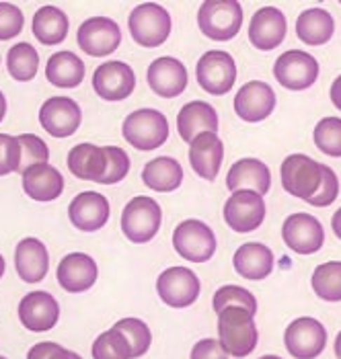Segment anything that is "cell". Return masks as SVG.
<instances>
[{"label": "cell", "mask_w": 341, "mask_h": 359, "mask_svg": "<svg viewBox=\"0 0 341 359\" xmlns=\"http://www.w3.org/2000/svg\"><path fill=\"white\" fill-rule=\"evenodd\" d=\"M68 168L81 181L115 185L128 175L130 156L117 146L79 144L68 152Z\"/></svg>", "instance_id": "1"}, {"label": "cell", "mask_w": 341, "mask_h": 359, "mask_svg": "<svg viewBox=\"0 0 341 359\" xmlns=\"http://www.w3.org/2000/svg\"><path fill=\"white\" fill-rule=\"evenodd\" d=\"M218 337L228 355H234L236 359L251 355L259 339L255 314L239 306L225 308L218 312Z\"/></svg>", "instance_id": "2"}, {"label": "cell", "mask_w": 341, "mask_h": 359, "mask_svg": "<svg viewBox=\"0 0 341 359\" xmlns=\"http://www.w3.org/2000/svg\"><path fill=\"white\" fill-rule=\"evenodd\" d=\"M161 222H163V212L159 201H154V197L136 195L126 203L121 212V230L126 238L136 245L150 243L161 230Z\"/></svg>", "instance_id": "3"}, {"label": "cell", "mask_w": 341, "mask_h": 359, "mask_svg": "<svg viewBox=\"0 0 341 359\" xmlns=\"http://www.w3.org/2000/svg\"><path fill=\"white\" fill-rule=\"evenodd\" d=\"M123 138L136 150H154L169 140V121L156 109H138L130 113L121 126Z\"/></svg>", "instance_id": "4"}, {"label": "cell", "mask_w": 341, "mask_h": 359, "mask_svg": "<svg viewBox=\"0 0 341 359\" xmlns=\"http://www.w3.org/2000/svg\"><path fill=\"white\" fill-rule=\"evenodd\" d=\"M198 25L214 41H228L243 27V6L236 0H206L199 6Z\"/></svg>", "instance_id": "5"}, {"label": "cell", "mask_w": 341, "mask_h": 359, "mask_svg": "<svg viewBox=\"0 0 341 359\" xmlns=\"http://www.w3.org/2000/svg\"><path fill=\"white\" fill-rule=\"evenodd\" d=\"M128 27L134 41L140 48H159L169 39L173 21H170L169 13L161 4L144 2L132 11L128 19Z\"/></svg>", "instance_id": "6"}, {"label": "cell", "mask_w": 341, "mask_h": 359, "mask_svg": "<svg viewBox=\"0 0 341 359\" xmlns=\"http://www.w3.org/2000/svg\"><path fill=\"white\" fill-rule=\"evenodd\" d=\"M323 166L307 154H290L282 163V185L290 195L309 201L323 183Z\"/></svg>", "instance_id": "7"}, {"label": "cell", "mask_w": 341, "mask_h": 359, "mask_svg": "<svg viewBox=\"0 0 341 359\" xmlns=\"http://www.w3.org/2000/svg\"><path fill=\"white\" fill-rule=\"evenodd\" d=\"M173 247L192 263H206L216 252V236L201 220H183L173 232Z\"/></svg>", "instance_id": "8"}, {"label": "cell", "mask_w": 341, "mask_h": 359, "mask_svg": "<svg viewBox=\"0 0 341 359\" xmlns=\"http://www.w3.org/2000/svg\"><path fill=\"white\" fill-rule=\"evenodd\" d=\"M284 343L294 359H314L327 345V331L316 318L302 316L290 323L284 332Z\"/></svg>", "instance_id": "9"}, {"label": "cell", "mask_w": 341, "mask_h": 359, "mask_svg": "<svg viewBox=\"0 0 341 359\" xmlns=\"http://www.w3.org/2000/svg\"><path fill=\"white\" fill-rule=\"evenodd\" d=\"M274 76L288 90H305L319 79V62L302 50H290L276 60Z\"/></svg>", "instance_id": "10"}, {"label": "cell", "mask_w": 341, "mask_h": 359, "mask_svg": "<svg viewBox=\"0 0 341 359\" xmlns=\"http://www.w3.org/2000/svg\"><path fill=\"white\" fill-rule=\"evenodd\" d=\"M198 83L199 86L210 93V95H227L234 86L236 81V64L234 57L222 52V50H212L199 57L198 62Z\"/></svg>", "instance_id": "11"}, {"label": "cell", "mask_w": 341, "mask_h": 359, "mask_svg": "<svg viewBox=\"0 0 341 359\" xmlns=\"http://www.w3.org/2000/svg\"><path fill=\"white\" fill-rule=\"evenodd\" d=\"M79 48L93 57L114 54L121 43L119 25L109 17H91L79 27L76 33Z\"/></svg>", "instance_id": "12"}, {"label": "cell", "mask_w": 341, "mask_h": 359, "mask_svg": "<svg viewBox=\"0 0 341 359\" xmlns=\"http://www.w3.org/2000/svg\"><path fill=\"white\" fill-rule=\"evenodd\" d=\"M156 292L170 308H187L198 300L199 279L187 267H169L156 279Z\"/></svg>", "instance_id": "13"}, {"label": "cell", "mask_w": 341, "mask_h": 359, "mask_svg": "<svg viewBox=\"0 0 341 359\" xmlns=\"http://www.w3.org/2000/svg\"><path fill=\"white\" fill-rule=\"evenodd\" d=\"M83 121V111L70 97H52L39 109L41 128L54 138L72 136Z\"/></svg>", "instance_id": "14"}, {"label": "cell", "mask_w": 341, "mask_h": 359, "mask_svg": "<svg viewBox=\"0 0 341 359\" xmlns=\"http://www.w3.org/2000/svg\"><path fill=\"white\" fill-rule=\"evenodd\" d=\"M93 88L105 101H123L136 88V74L126 62L112 60L95 70Z\"/></svg>", "instance_id": "15"}, {"label": "cell", "mask_w": 341, "mask_h": 359, "mask_svg": "<svg viewBox=\"0 0 341 359\" xmlns=\"http://www.w3.org/2000/svg\"><path fill=\"white\" fill-rule=\"evenodd\" d=\"M225 220L234 232H253L265 220L263 195L253 191H234L225 203Z\"/></svg>", "instance_id": "16"}, {"label": "cell", "mask_w": 341, "mask_h": 359, "mask_svg": "<svg viewBox=\"0 0 341 359\" xmlns=\"http://www.w3.org/2000/svg\"><path fill=\"white\" fill-rule=\"evenodd\" d=\"M282 238L294 252L313 255L325 243V230L314 216L298 212L286 218L282 226Z\"/></svg>", "instance_id": "17"}, {"label": "cell", "mask_w": 341, "mask_h": 359, "mask_svg": "<svg viewBox=\"0 0 341 359\" xmlns=\"http://www.w3.org/2000/svg\"><path fill=\"white\" fill-rule=\"evenodd\" d=\"M148 84L154 90V95L163 97V99H175L179 97L185 88H187V68L181 60L163 55L159 60H154L148 66Z\"/></svg>", "instance_id": "18"}, {"label": "cell", "mask_w": 341, "mask_h": 359, "mask_svg": "<svg viewBox=\"0 0 341 359\" xmlns=\"http://www.w3.org/2000/svg\"><path fill=\"white\" fill-rule=\"evenodd\" d=\"M276 109V93L267 83L251 81L243 84L234 97V111L243 121L255 123L269 117Z\"/></svg>", "instance_id": "19"}, {"label": "cell", "mask_w": 341, "mask_h": 359, "mask_svg": "<svg viewBox=\"0 0 341 359\" xmlns=\"http://www.w3.org/2000/svg\"><path fill=\"white\" fill-rule=\"evenodd\" d=\"M286 31H288V21L284 13L278 11L276 6H263L251 19L249 41L259 52H272L284 41Z\"/></svg>", "instance_id": "20"}, {"label": "cell", "mask_w": 341, "mask_h": 359, "mask_svg": "<svg viewBox=\"0 0 341 359\" xmlns=\"http://www.w3.org/2000/svg\"><path fill=\"white\" fill-rule=\"evenodd\" d=\"M19 318L29 331H50L60 318V306L50 292H29L19 304Z\"/></svg>", "instance_id": "21"}, {"label": "cell", "mask_w": 341, "mask_h": 359, "mask_svg": "<svg viewBox=\"0 0 341 359\" xmlns=\"http://www.w3.org/2000/svg\"><path fill=\"white\" fill-rule=\"evenodd\" d=\"M68 218L74 228L83 232H95L109 220V201L105 195L97 191H83L70 201Z\"/></svg>", "instance_id": "22"}, {"label": "cell", "mask_w": 341, "mask_h": 359, "mask_svg": "<svg viewBox=\"0 0 341 359\" xmlns=\"http://www.w3.org/2000/svg\"><path fill=\"white\" fill-rule=\"evenodd\" d=\"M99 276L97 263L93 257H88L85 252H70L66 255L60 265H58V283L70 292V294H81L86 292L88 287L95 285Z\"/></svg>", "instance_id": "23"}, {"label": "cell", "mask_w": 341, "mask_h": 359, "mask_svg": "<svg viewBox=\"0 0 341 359\" xmlns=\"http://www.w3.org/2000/svg\"><path fill=\"white\" fill-rule=\"evenodd\" d=\"M227 187L234 191H253L265 195L272 187L269 166L257 158H241L230 166L227 175Z\"/></svg>", "instance_id": "24"}, {"label": "cell", "mask_w": 341, "mask_h": 359, "mask_svg": "<svg viewBox=\"0 0 341 359\" xmlns=\"http://www.w3.org/2000/svg\"><path fill=\"white\" fill-rule=\"evenodd\" d=\"M177 130L183 142L192 144L201 134H216L218 130V113L206 101H192L183 105L177 115Z\"/></svg>", "instance_id": "25"}, {"label": "cell", "mask_w": 341, "mask_h": 359, "mask_svg": "<svg viewBox=\"0 0 341 359\" xmlns=\"http://www.w3.org/2000/svg\"><path fill=\"white\" fill-rule=\"evenodd\" d=\"M222 158H225L222 140L218 138L216 134H212V132L201 134L189 144L192 168L206 181H214L218 177L220 166H222Z\"/></svg>", "instance_id": "26"}, {"label": "cell", "mask_w": 341, "mask_h": 359, "mask_svg": "<svg viewBox=\"0 0 341 359\" xmlns=\"http://www.w3.org/2000/svg\"><path fill=\"white\" fill-rule=\"evenodd\" d=\"M15 265L17 273L27 283H39L48 276L50 269V255L46 245L39 238H23L15 250Z\"/></svg>", "instance_id": "27"}, {"label": "cell", "mask_w": 341, "mask_h": 359, "mask_svg": "<svg viewBox=\"0 0 341 359\" xmlns=\"http://www.w3.org/2000/svg\"><path fill=\"white\" fill-rule=\"evenodd\" d=\"M232 263L239 276L259 281L274 271V252L261 243H245L236 249Z\"/></svg>", "instance_id": "28"}, {"label": "cell", "mask_w": 341, "mask_h": 359, "mask_svg": "<svg viewBox=\"0 0 341 359\" xmlns=\"http://www.w3.org/2000/svg\"><path fill=\"white\" fill-rule=\"evenodd\" d=\"M23 191L35 201H54L64 191V177L52 165L31 166L23 172Z\"/></svg>", "instance_id": "29"}, {"label": "cell", "mask_w": 341, "mask_h": 359, "mask_svg": "<svg viewBox=\"0 0 341 359\" xmlns=\"http://www.w3.org/2000/svg\"><path fill=\"white\" fill-rule=\"evenodd\" d=\"M335 31V19L325 8H309L296 19V35L307 46H325Z\"/></svg>", "instance_id": "30"}, {"label": "cell", "mask_w": 341, "mask_h": 359, "mask_svg": "<svg viewBox=\"0 0 341 359\" xmlns=\"http://www.w3.org/2000/svg\"><path fill=\"white\" fill-rule=\"evenodd\" d=\"M144 185L159 194L175 191L183 183V168L170 156H159L142 168Z\"/></svg>", "instance_id": "31"}, {"label": "cell", "mask_w": 341, "mask_h": 359, "mask_svg": "<svg viewBox=\"0 0 341 359\" xmlns=\"http://www.w3.org/2000/svg\"><path fill=\"white\" fill-rule=\"evenodd\" d=\"M85 62L72 52H56L46 64V79L60 88H74L85 81Z\"/></svg>", "instance_id": "32"}, {"label": "cell", "mask_w": 341, "mask_h": 359, "mask_svg": "<svg viewBox=\"0 0 341 359\" xmlns=\"http://www.w3.org/2000/svg\"><path fill=\"white\" fill-rule=\"evenodd\" d=\"M33 35L44 46H58L68 35V17L56 6H41L33 17Z\"/></svg>", "instance_id": "33"}, {"label": "cell", "mask_w": 341, "mask_h": 359, "mask_svg": "<svg viewBox=\"0 0 341 359\" xmlns=\"http://www.w3.org/2000/svg\"><path fill=\"white\" fill-rule=\"evenodd\" d=\"M6 68L8 74L19 81V83H29L35 79L39 70V54L31 43H17L8 50L6 54Z\"/></svg>", "instance_id": "34"}, {"label": "cell", "mask_w": 341, "mask_h": 359, "mask_svg": "<svg viewBox=\"0 0 341 359\" xmlns=\"http://www.w3.org/2000/svg\"><path fill=\"white\" fill-rule=\"evenodd\" d=\"M313 290L321 300L341 302V261H329L314 269Z\"/></svg>", "instance_id": "35"}, {"label": "cell", "mask_w": 341, "mask_h": 359, "mask_svg": "<svg viewBox=\"0 0 341 359\" xmlns=\"http://www.w3.org/2000/svg\"><path fill=\"white\" fill-rule=\"evenodd\" d=\"M93 359H132L130 341L115 327L101 332L93 343Z\"/></svg>", "instance_id": "36"}, {"label": "cell", "mask_w": 341, "mask_h": 359, "mask_svg": "<svg viewBox=\"0 0 341 359\" xmlns=\"http://www.w3.org/2000/svg\"><path fill=\"white\" fill-rule=\"evenodd\" d=\"M314 144L327 156L341 158V119L340 117H323L314 128Z\"/></svg>", "instance_id": "37"}, {"label": "cell", "mask_w": 341, "mask_h": 359, "mask_svg": "<svg viewBox=\"0 0 341 359\" xmlns=\"http://www.w3.org/2000/svg\"><path fill=\"white\" fill-rule=\"evenodd\" d=\"M115 329L126 334V339L130 341L132 347V359L142 358L144 353L150 349L152 343V332L148 329V325L140 318H121L119 323H115Z\"/></svg>", "instance_id": "38"}, {"label": "cell", "mask_w": 341, "mask_h": 359, "mask_svg": "<svg viewBox=\"0 0 341 359\" xmlns=\"http://www.w3.org/2000/svg\"><path fill=\"white\" fill-rule=\"evenodd\" d=\"M19 144H21V165H19V172L23 175L31 166L48 165L50 158V148L44 140L35 134H21L17 136Z\"/></svg>", "instance_id": "39"}, {"label": "cell", "mask_w": 341, "mask_h": 359, "mask_svg": "<svg viewBox=\"0 0 341 359\" xmlns=\"http://www.w3.org/2000/svg\"><path fill=\"white\" fill-rule=\"evenodd\" d=\"M212 306L216 312H222L228 306H239V308H245L249 312H257V300L255 296L245 290V287H239V285H222L216 294H214V300Z\"/></svg>", "instance_id": "40"}, {"label": "cell", "mask_w": 341, "mask_h": 359, "mask_svg": "<svg viewBox=\"0 0 341 359\" xmlns=\"http://www.w3.org/2000/svg\"><path fill=\"white\" fill-rule=\"evenodd\" d=\"M25 25V17L13 2H0V41L17 37Z\"/></svg>", "instance_id": "41"}, {"label": "cell", "mask_w": 341, "mask_h": 359, "mask_svg": "<svg viewBox=\"0 0 341 359\" xmlns=\"http://www.w3.org/2000/svg\"><path fill=\"white\" fill-rule=\"evenodd\" d=\"M21 165V144L17 136L0 134V177L19 172Z\"/></svg>", "instance_id": "42"}, {"label": "cell", "mask_w": 341, "mask_h": 359, "mask_svg": "<svg viewBox=\"0 0 341 359\" xmlns=\"http://www.w3.org/2000/svg\"><path fill=\"white\" fill-rule=\"evenodd\" d=\"M340 195V181H337V175L333 172V168L329 166H323V183L319 187V191L309 199V203L314 208H327L331 205Z\"/></svg>", "instance_id": "43"}, {"label": "cell", "mask_w": 341, "mask_h": 359, "mask_svg": "<svg viewBox=\"0 0 341 359\" xmlns=\"http://www.w3.org/2000/svg\"><path fill=\"white\" fill-rule=\"evenodd\" d=\"M192 359H228V353L218 339H201L192 349Z\"/></svg>", "instance_id": "44"}, {"label": "cell", "mask_w": 341, "mask_h": 359, "mask_svg": "<svg viewBox=\"0 0 341 359\" xmlns=\"http://www.w3.org/2000/svg\"><path fill=\"white\" fill-rule=\"evenodd\" d=\"M27 359H70V351L54 341L37 343L29 349Z\"/></svg>", "instance_id": "45"}, {"label": "cell", "mask_w": 341, "mask_h": 359, "mask_svg": "<svg viewBox=\"0 0 341 359\" xmlns=\"http://www.w3.org/2000/svg\"><path fill=\"white\" fill-rule=\"evenodd\" d=\"M331 101L333 105L341 111V76H337L333 84H331Z\"/></svg>", "instance_id": "46"}, {"label": "cell", "mask_w": 341, "mask_h": 359, "mask_svg": "<svg viewBox=\"0 0 341 359\" xmlns=\"http://www.w3.org/2000/svg\"><path fill=\"white\" fill-rule=\"evenodd\" d=\"M331 228H333V234L341 241V208L335 212V216L331 218Z\"/></svg>", "instance_id": "47"}, {"label": "cell", "mask_w": 341, "mask_h": 359, "mask_svg": "<svg viewBox=\"0 0 341 359\" xmlns=\"http://www.w3.org/2000/svg\"><path fill=\"white\" fill-rule=\"evenodd\" d=\"M4 115H6V97L0 90V121L4 119Z\"/></svg>", "instance_id": "48"}, {"label": "cell", "mask_w": 341, "mask_h": 359, "mask_svg": "<svg viewBox=\"0 0 341 359\" xmlns=\"http://www.w3.org/2000/svg\"><path fill=\"white\" fill-rule=\"evenodd\" d=\"M335 355H337V359H341V331L335 337Z\"/></svg>", "instance_id": "49"}, {"label": "cell", "mask_w": 341, "mask_h": 359, "mask_svg": "<svg viewBox=\"0 0 341 359\" xmlns=\"http://www.w3.org/2000/svg\"><path fill=\"white\" fill-rule=\"evenodd\" d=\"M4 269H6V263H4V257L0 255V277L4 276Z\"/></svg>", "instance_id": "50"}, {"label": "cell", "mask_w": 341, "mask_h": 359, "mask_svg": "<svg viewBox=\"0 0 341 359\" xmlns=\"http://www.w3.org/2000/svg\"><path fill=\"white\" fill-rule=\"evenodd\" d=\"M70 359H83L79 353H74V351H70Z\"/></svg>", "instance_id": "51"}, {"label": "cell", "mask_w": 341, "mask_h": 359, "mask_svg": "<svg viewBox=\"0 0 341 359\" xmlns=\"http://www.w3.org/2000/svg\"><path fill=\"white\" fill-rule=\"evenodd\" d=\"M259 359H282V358H278V355H263V358H259Z\"/></svg>", "instance_id": "52"}, {"label": "cell", "mask_w": 341, "mask_h": 359, "mask_svg": "<svg viewBox=\"0 0 341 359\" xmlns=\"http://www.w3.org/2000/svg\"><path fill=\"white\" fill-rule=\"evenodd\" d=\"M0 359H6V358H2V355H0Z\"/></svg>", "instance_id": "53"}]
</instances>
